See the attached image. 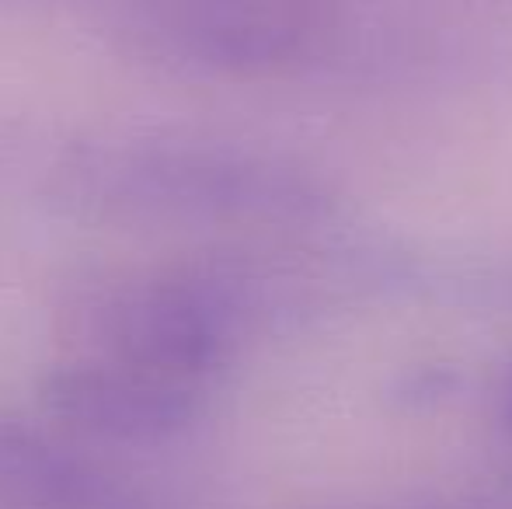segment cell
<instances>
[{"mask_svg": "<svg viewBox=\"0 0 512 509\" xmlns=\"http://www.w3.org/2000/svg\"><path fill=\"white\" fill-rule=\"evenodd\" d=\"M42 199L60 217L129 231L300 227L335 206L286 157L147 129L70 143L42 175Z\"/></svg>", "mask_w": 512, "mask_h": 509, "instance_id": "cell-1", "label": "cell"}, {"mask_svg": "<svg viewBox=\"0 0 512 509\" xmlns=\"http://www.w3.org/2000/svg\"><path fill=\"white\" fill-rule=\"evenodd\" d=\"M63 321L88 356L213 387L244 339L203 258L161 269H91L67 286Z\"/></svg>", "mask_w": 512, "mask_h": 509, "instance_id": "cell-2", "label": "cell"}, {"mask_svg": "<svg viewBox=\"0 0 512 509\" xmlns=\"http://www.w3.org/2000/svg\"><path fill=\"white\" fill-rule=\"evenodd\" d=\"M342 0H126L115 46L140 67L213 81H265L324 53Z\"/></svg>", "mask_w": 512, "mask_h": 509, "instance_id": "cell-3", "label": "cell"}, {"mask_svg": "<svg viewBox=\"0 0 512 509\" xmlns=\"http://www.w3.org/2000/svg\"><path fill=\"white\" fill-rule=\"evenodd\" d=\"M35 398L49 419L84 440L164 447L203 419L209 387L84 353L42 370Z\"/></svg>", "mask_w": 512, "mask_h": 509, "instance_id": "cell-4", "label": "cell"}, {"mask_svg": "<svg viewBox=\"0 0 512 509\" xmlns=\"http://www.w3.org/2000/svg\"><path fill=\"white\" fill-rule=\"evenodd\" d=\"M0 509H161L81 447L0 415Z\"/></svg>", "mask_w": 512, "mask_h": 509, "instance_id": "cell-5", "label": "cell"}, {"mask_svg": "<svg viewBox=\"0 0 512 509\" xmlns=\"http://www.w3.org/2000/svg\"><path fill=\"white\" fill-rule=\"evenodd\" d=\"M495 412H499V422L502 429L512 436V363L506 367V374H502L499 381V394H495Z\"/></svg>", "mask_w": 512, "mask_h": 509, "instance_id": "cell-6", "label": "cell"}, {"mask_svg": "<svg viewBox=\"0 0 512 509\" xmlns=\"http://www.w3.org/2000/svg\"><path fill=\"white\" fill-rule=\"evenodd\" d=\"M18 143H21L18 129L0 123V168H4V164H7V161H11V157H14V150H18Z\"/></svg>", "mask_w": 512, "mask_h": 509, "instance_id": "cell-7", "label": "cell"}]
</instances>
